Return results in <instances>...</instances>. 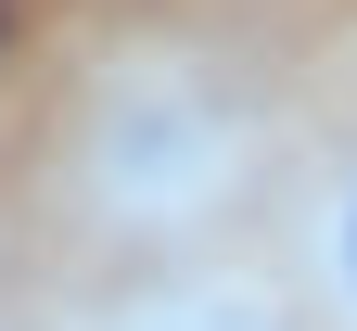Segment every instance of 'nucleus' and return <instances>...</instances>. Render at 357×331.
Masks as SVG:
<instances>
[{
	"mask_svg": "<svg viewBox=\"0 0 357 331\" xmlns=\"http://www.w3.org/2000/svg\"><path fill=\"white\" fill-rule=\"evenodd\" d=\"M332 255H344V293H357V204H344V243H332Z\"/></svg>",
	"mask_w": 357,
	"mask_h": 331,
	"instance_id": "nucleus-1",
	"label": "nucleus"
}]
</instances>
